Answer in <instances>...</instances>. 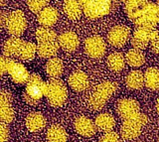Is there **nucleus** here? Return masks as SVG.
<instances>
[{
  "label": "nucleus",
  "instance_id": "f257e3e1",
  "mask_svg": "<svg viewBox=\"0 0 159 142\" xmlns=\"http://www.w3.org/2000/svg\"><path fill=\"white\" fill-rule=\"evenodd\" d=\"M124 11L136 27L155 28L159 24V5L151 0H126Z\"/></svg>",
  "mask_w": 159,
  "mask_h": 142
},
{
  "label": "nucleus",
  "instance_id": "f03ea898",
  "mask_svg": "<svg viewBox=\"0 0 159 142\" xmlns=\"http://www.w3.org/2000/svg\"><path fill=\"white\" fill-rule=\"evenodd\" d=\"M117 91V85L113 82H103L99 84L92 92L88 100V105L93 110L102 109L107 101Z\"/></svg>",
  "mask_w": 159,
  "mask_h": 142
},
{
  "label": "nucleus",
  "instance_id": "7ed1b4c3",
  "mask_svg": "<svg viewBox=\"0 0 159 142\" xmlns=\"http://www.w3.org/2000/svg\"><path fill=\"white\" fill-rule=\"evenodd\" d=\"M45 87L46 82H43L41 77L36 73L31 74L22 92L24 101L30 105H37L45 95Z\"/></svg>",
  "mask_w": 159,
  "mask_h": 142
},
{
  "label": "nucleus",
  "instance_id": "20e7f679",
  "mask_svg": "<svg viewBox=\"0 0 159 142\" xmlns=\"http://www.w3.org/2000/svg\"><path fill=\"white\" fill-rule=\"evenodd\" d=\"M45 96L52 106H62L67 100L68 89L66 85L59 79H50L46 82Z\"/></svg>",
  "mask_w": 159,
  "mask_h": 142
},
{
  "label": "nucleus",
  "instance_id": "39448f33",
  "mask_svg": "<svg viewBox=\"0 0 159 142\" xmlns=\"http://www.w3.org/2000/svg\"><path fill=\"white\" fill-rule=\"evenodd\" d=\"M148 122V117L139 112V113L123 119L122 126L120 129L121 136L124 139L131 140L136 138L141 133L143 126H145Z\"/></svg>",
  "mask_w": 159,
  "mask_h": 142
},
{
  "label": "nucleus",
  "instance_id": "423d86ee",
  "mask_svg": "<svg viewBox=\"0 0 159 142\" xmlns=\"http://www.w3.org/2000/svg\"><path fill=\"white\" fill-rule=\"evenodd\" d=\"M80 3L84 14L91 19L107 15L111 7V0H80Z\"/></svg>",
  "mask_w": 159,
  "mask_h": 142
},
{
  "label": "nucleus",
  "instance_id": "0eeeda50",
  "mask_svg": "<svg viewBox=\"0 0 159 142\" xmlns=\"http://www.w3.org/2000/svg\"><path fill=\"white\" fill-rule=\"evenodd\" d=\"M3 28L12 37L19 38L25 32L27 28V20L21 10H15L8 12Z\"/></svg>",
  "mask_w": 159,
  "mask_h": 142
},
{
  "label": "nucleus",
  "instance_id": "6e6552de",
  "mask_svg": "<svg viewBox=\"0 0 159 142\" xmlns=\"http://www.w3.org/2000/svg\"><path fill=\"white\" fill-rule=\"evenodd\" d=\"M14 110L12 107L11 92L2 90L0 91V120L3 123L9 124L14 119Z\"/></svg>",
  "mask_w": 159,
  "mask_h": 142
},
{
  "label": "nucleus",
  "instance_id": "1a4fd4ad",
  "mask_svg": "<svg viewBox=\"0 0 159 142\" xmlns=\"http://www.w3.org/2000/svg\"><path fill=\"white\" fill-rule=\"evenodd\" d=\"M106 42L98 35L89 37L84 42V52L89 57L93 59L102 58L106 53Z\"/></svg>",
  "mask_w": 159,
  "mask_h": 142
},
{
  "label": "nucleus",
  "instance_id": "9d476101",
  "mask_svg": "<svg viewBox=\"0 0 159 142\" xmlns=\"http://www.w3.org/2000/svg\"><path fill=\"white\" fill-rule=\"evenodd\" d=\"M129 38H130V29L124 25L114 26L107 34V42L116 48L125 45Z\"/></svg>",
  "mask_w": 159,
  "mask_h": 142
},
{
  "label": "nucleus",
  "instance_id": "9b49d317",
  "mask_svg": "<svg viewBox=\"0 0 159 142\" xmlns=\"http://www.w3.org/2000/svg\"><path fill=\"white\" fill-rule=\"evenodd\" d=\"M116 112L122 119H126L140 112V105L133 99H121L117 101Z\"/></svg>",
  "mask_w": 159,
  "mask_h": 142
},
{
  "label": "nucleus",
  "instance_id": "f8f14e48",
  "mask_svg": "<svg viewBox=\"0 0 159 142\" xmlns=\"http://www.w3.org/2000/svg\"><path fill=\"white\" fill-rule=\"evenodd\" d=\"M155 28L147 27H136L131 38V45L134 49L144 50L148 44H150V38Z\"/></svg>",
  "mask_w": 159,
  "mask_h": 142
},
{
  "label": "nucleus",
  "instance_id": "ddd939ff",
  "mask_svg": "<svg viewBox=\"0 0 159 142\" xmlns=\"http://www.w3.org/2000/svg\"><path fill=\"white\" fill-rule=\"evenodd\" d=\"M7 73L11 77V80L18 85L26 84L30 78V74L26 67H24L21 63H17L15 61H12Z\"/></svg>",
  "mask_w": 159,
  "mask_h": 142
},
{
  "label": "nucleus",
  "instance_id": "4468645a",
  "mask_svg": "<svg viewBox=\"0 0 159 142\" xmlns=\"http://www.w3.org/2000/svg\"><path fill=\"white\" fill-rule=\"evenodd\" d=\"M75 129L80 135L84 137H91L94 134L97 129L96 123L89 117L80 116L75 120Z\"/></svg>",
  "mask_w": 159,
  "mask_h": 142
},
{
  "label": "nucleus",
  "instance_id": "2eb2a0df",
  "mask_svg": "<svg viewBox=\"0 0 159 142\" xmlns=\"http://www.w3.org/2000/svg\"><path fill=\"white\" fill-rule=\"evenodd\" d=\"M58 43L63 50L67 52H74L78 49L80 45V40L76 33L68 31L62 33L58 37Z\"/></svg>",
  "mask_w": 159,
  "mask_h": 142
},
{
  "label": "nucleus",
  "instance_id": "dca6fc26",
  "mask_svg": "<svg viewBox=\"0 0 159 142\" xmlns=\"http://www.w3.org/2000/svg\"><path fill=\"white\" fill-rule=\"evenodd\" d=\"M69 86L76 91H83L89 86V77L83 71H75L69 77Z\"/></svg>",
  "mask_w": 159,
  "mask_h": 142
},
{
  "label": "nucleus",
  "instance_id": "f3484780",
  "mask_svg": "<svg viewBox=\"0 0 159 142\" xmlns=\"http://www.w3.org/2000/svg\"><path fill=\"white\" fill-rule=\"evenodd\" d=\"M37 20L43 27H52L58 21V11L54 7L47 6L38 13Z\"/></svg>",
  "mask_w": 159,
  "mask_h": 142
},
{
  "label": "nucleus",
  "instance_id": "a211bd4d",
  "mask_svg": "<svg viewBox=\"0 0 159 142\" xmlns=\"http://www.w3.org/2000/svg\"><path fill=\"white\" fill-rule=\"evenodd\" d=\"M60 45L57 41L38 43L37 54L43 59H52L57 55Z\"/></svg>",
  "mask_w": 159,
  "mask_h": 142
},
{
  "label": "nucleus",
  "instance_id": "6ab92c4d",
  "mask_svg": "<svg viewBox=\"0 0 159 142\" xmlns=\"http://www.w3.org/2000/svg\"><path fill=\"white\" fill-rule=\"evenodd\" d=\"M46 124L45 116L41 112H31L26 117V127L31 132H38Z\"/></svg>",
  "mask_w": 159,
  "mask_h": 142
},
{
  "label": "nucleus",
  "instance_id": "aec40b11",
  "mask_svg": "<svg viewBox=\"0 0 159 142\" xmlns=\"http://www.w3.org/2000/svg\"><path fill=\"white\" fill-rule=\"evenodd\" d=\"M24 43L23 40L19 39L17 37H11L8 40L5 41L2 47V55L5 57L11 58V57H17L20 48L22 44Z\"/></svg>",
  "mask_w": 159,
  "mask_h": 142
},
{
  "label": "nucleus",
  "instance_id": "412c9836",
  "mask_svg": "<svg viewBox=\"0 0 159 142\" xmlns=\"http://www.w3.org/2000/svg\"><path fill=\"white\" fill-rule=\"evenodd\" d=\"M63 8L65 14L71 20H78L83 12L82 5L78 0H65Z\"/></svg>",
  "mask_w": 159,
  "mask_h": 142
},
{
  "label": "nucleus",
  "instance_id": "4be33fe9",
  "mask_svg": "<svg viewBox=\"0 0 159 142\" xmlns=\"http://www.w3.org/2000/svg\"><path fill=\"white\" fill-rule=\"evenodd\" d=\"M97 129L102 132L112 131L113 127L116 126V119L109 113H101L96 117L94 121Z\"/></svg>",
  "mask_w": 159,
  "mask_h": 142
},
{
  "label": "nucleus",
  "instance_id": "5701e85b",
  "mask_svg": "<svg viewBox=\"0 0 159 142\" xmlns=\"http://www.w3.org/2000/svg\"><path fill=\"white\" fill-rule=\"evenodd\" d=\"M64 71V64L61 59L54 57L46 64V73L51 79H59Z\"/></svg>",
  "mask_w": 159,
  "mask_h": 142
},
{
  "label": "nucleus",
  "instance_id": "b1692460",
  "mask_svg": "<svg viewBox=\"0 0 159 142\" xmlns=\"http://www.w3.org/2000/svg\"><path fill=\"white\" fill-rule=\"evenodd\" d=\"M48 142H67L68 134L64 127L58 124H54L49 127L47 131Z\"/></svg>",
  "mask_w": 159,
  "mask_h": 142
},
{
  "label": "nucleus",
  "instance_id": "393cba45",
  "mask_svg": "<svg viewBox=\"0 0 159 142\" xmlns=\"http://www.w3.org/2000/svg\"><path fill=\"white\" fill-rule=\"evenodd\" d=\"M144 85L151 91H156L159 89V70L157 68L151 67L145 71Z\"/></svg>",
  "mask_w": 159,
  "mask_h": 142
},
{
  "label": "nucleus",
  "instance_id": "a878e982",
  "mask_svg": "<svg viewBox=\"0 0 159 142\" xmlns=\"http://www.w3.org/2000/svg\"><path fill=\"white\" fill-rule=\"evenodd\" d=\"M126 87L130 90H139L144 85V75L140 71H131L126 76Z\"/></svg>",
  "mask_w": 159,
  "mask_h": 142
},
{
  "label": "nucleus",
  "instance_id": "bb28decb",
  "mask_svg": "<svg viewBox=\"0 0 159 142\" xmlns=\"http://www.w3.org/2000/svg\"><path fill=\"white\" fill-rule=\"evenodd\" d=\"M125 60H126V63L130 67L138 68V67H141L143 64L145 63V57H144V54L141 50L133 48L126 53Z\"/></svg>",
  "mask_w": 159,
  "mask_h": 142
},
{
  "label": "nucleus",
  "instance_id": "cd10ccee",
  "mask_svg": "<svg viewBox=\"0 0 159 142\" xmlns=\"http://www.w3.org/2000/svg\"><path fill=\"white\" fill-rule=\"evenodd\" d=\"M37 53V46L32 42L24 41L21 48H20L17 58L21 61H31L35 58Z\"/></svg>",
  "mask_w": 159,
  "mask_h": 142
},
{
  "label": "nucleus",
  "instance_id": "c85d7f7f",
  "mask_svg": "<svg viewBox=\"0 0 159 142\" xmlns=\"http://www.w3.org/2000/svg\"><path fill=\"white\" fill-rule=\"evenodd\" d=\"M125 57H123L121 53H112L107 57V66L113 72H120L125 66Z\"/></svg>",
  "mask_w": 159,
  "mask_h": 142
},
{
  "label": "nucleus",
  "instance_id": "c756f323",
  "mask_svg": "<svg viewBox=\"0 0 159 142\" xmlns=\"http://www.w3.org/2000/svg\"><path fill=\"white\" fill-rule=\"evenodd\" d=\"M36 39L38 43H45L57 41L58 37L53 29L49 27H40L36 31Z\"/></svg>",
  "mask_w": 159,
  "mask_h": 142
},
{
  "label": "nucleus",
  "instance_id": "7c9ffc66",
  "mask_svg": "<svg viewBox=\"0 0 159 142\" xmlns=\"http://www.w3.org/2000/svg\"><path fill=\"white\" fill-rule=\"evenodd\" d=\"M27 5L33 13H40L48 5V0H27Z\"/></svg>",
  "mask_w": 159,
  "mask_h": 142
},
{
  "label": "nucleus",
  "instance_id": "2f4dec72",
  "mask_svg": "<svg viewBox=\"0 0 159 142\" xmlns=\"http://www.w3.org/2000/svg\"><path fill=\"white\" fill-rule=\"evenodd\" d=\"M150 47L153 53L159 55V31L154 30L150 38Z\"/></svg>",
  "mask_w": 159,
  "mask_h": 142
},
{
  "label": "nucleus",
  "instance_id": "473e14b6",
  "mask_svg": "<svg viewBox=\"0 0 159 142\" xmlns=\"http://www.w3.org/2000/svg\"><path fill=\"white\" fill-rule=\"evenodd\" d=\"M118 134L114 131L106 132L103 135L101 136L98 142H118Z\"/></svg>",
  "mask_w": 159,
  "mask_h": 142
},
{
  "label": "nucleus",
  "instance_id": "72a5a7b5",
  "mask_svg": "<svg viewBox=\"0 0 159 142\" xmlns=\"http://www.w3.org/2000/svg\"><path fill=\"white\" fill-rule=\"evenodd\" d=\"M12 61L13 60L11 58L5 57L4 55L1 56V58H0V66H1V75L2 76H4L7 73L8 68H9L10 65H11Z\"/></svg>",
  "mask_w": 159,
  "mask_h": 142
},
{
  "label": "nucleus",
  "instance_id": "f704fd0d",
  "mask_svg": "<svg viewBox=\"0 0 159 142\" xmlns=\"http://www.w3.org/2000/svg\"><path fill=\"white\" fill-rule=\"evenodd\" d=\"M9 138V127L8 124L0 123V142H7Z\"/></svg>",
  "mask_w": 159,
  "mask_h": 142
},
{
  "label": "nucleus",
  "instance_id": "c9c22d12",
  "mask_svg": "<svg viewBox=\"0 0 159 142\" xmlns=\"http://www.w3.org/2000/svg\"><path fill=\"white\" fill-rule=\"evenodd\" d=\"M156 109H157L158 113H159V99L157 100V102H156Z\"/></svg>",
  "mask_w": 159,
  "mask_h": 142
},
{
  "label": "nucleus",
  "instance_id": "e433bc0d",
  "mask_svg": "<svg viewBox=\"0 0 159 142\" xmlns=\"http://www.w3.org/2000/svg\"><path fill=\"white\" fill-rule=\"evenodd\" d=\"M156 3H157L158 5H159V0H156Z\"/></svg>",
  "mask_w": 159,
  "mask_h": 142
},
{
  "label": "nucleus",
  "instance_id": "4c0bfd02",
  "mask_svg": "<svg viewBox=\"0 0 159 142\" xmlns=\"http://www.w3.org/2000/svg\"><path fill=\"white\" fill-rule=\"evenodd\" d=\"M158 23H159V16H158Z\"/></svg>",
  "mask_w": 159,
  "mask_h": 142
}]
</instances>
